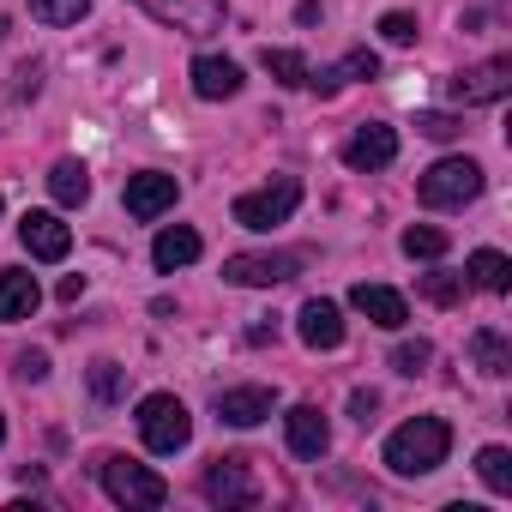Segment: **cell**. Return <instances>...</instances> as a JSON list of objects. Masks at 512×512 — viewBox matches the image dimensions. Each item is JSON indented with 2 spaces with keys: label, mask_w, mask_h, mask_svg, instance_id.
Returning a JSON list of instances; mask_svg holds the SVG:
<instances>
[{
  "label": "cell",
  "mask_w": 512,
  "mask_h": 512,
  "mask_svg": "<svg viewBox=\"0 0 512 512\" xmlns=\"http://www.w3.org/2000/svg\"><path fill=\"white\" fill-rule=\"evenodd\" d=\"M446 452H452V428L440 416H416V422L392 428V440H386V464L398 476H428L446 464Z\"/></svg>",
  "instance_id": "cell-1"
},
{
  "label": "cell",
  "mask_w": 512,
  "mask_h": 512,
  "mask_svg": "<svg viewBox=\"0 0 512 512\" xmlns=\"http://www.w3.org/2000/svg\"><path fill=\"white\" fill-rule=\"evenodd\" d=\"M482 193V169L470 157H440L422 181H416V199L434 205V211H452V205H470Z\"/></svg>",
  "instance_id": "cell-2"
},
{
  "label": "cell",
  "mask_w": 512,
  "mask_h": 512,
  "mask_svg": "<svg viewBox=\"0 0 512 512\" xmlns=\"http://www.w3.org/2000/svg\"><path fill=\"white\" fill-rule=\"evenodd\" d=\"M139 440H145L151 452H181V446L193 440L187 404H181L175 392H151V398L139 404Z\"/></svg>",
  "instance_id": "cell-3"
},
{
  "label": "cell",
  "mask_w": 512,
  "mask_h": 512,
  "mask_svg": "<svg viewBox=\"0 0 512 512\" xmlns=\"http://www.w3.org/2000/svg\"><path fill=\"white\" fill-rule=\"evenodd\" d=\"M97 476H103V494L121 500V506H163V500H169V482H163L157 470L133 464V458H103Z\"/></svg>",
  "instance_id": "cell-4"
},
{
  "label": "cell",
  "mask_w": 512,
  "mask_h": 512,
  "mask_svg": "<svg viewBox=\"0 0 512 512\" xmlns=\"http://www.w3.org/2000/svg\"><path fill=\"white\" fill-rule=\"evenodd\" d=\"M302 205V181H272V187H260V193H241L235 199V223L241 229H278V223H290V211Z\"/></svg>",
  "instance_id": "cell-5"
},
{
  "label": "cell",
  "mask_w": 512,
  "mask_h": 512,
  "mask_svg": "<svg viewBox=\"0 0 512 512\" xmlns=\"http://www.w3.org/2000/svg\"><path fill=\"white\" fill-rule=\"evenodd\" d=\"M296 272H302V253H229L223 260V278L241 290H272Z\"/></svg>",
  "instance_id": "cell-6"
},
{
  "label": "cell",
  "mask_w": 512,
  "mask_h": 512,
  "mask_svg": "<svg viewBox=\"0 0 512 512\" xmlns=\"http://www.w3.org/2000/svg\"><path fill=\"white\" fill-rule=\"evenodd\" d=\"M139 7L157 19V25H169V31H187V37H211V31H223V0H139Z\"/></svg>",
  "instance_id": "cell-7"
},
{
  "label": "cell",
  "mask_w": 512,
  "mask_h": 512,
  "mask_svg": "<svg viewBox=\"0 0 512 512\" xmlns=\"http://www.w3.org/2000/svg\"><path fill=\"white\" fill-rule=\"evenodd\" d=\"M512 91V61L506 55H494V61H482V67H464L458 79H452V97L470 109V103H500Z\"/></svg>",
  "instance_id": "cell-8"
},
{
  "label": "cell",
  "mask_w": 512,
  "mask_h": 512,
  "mask_svg": "<svg viewBox=\"0 0 512 512\" xmlns=\"http://www.w3.org/2000/svg\"><path fill=\"white\" fill-rule=\"evenodd\" d=\"M272 410H278L272 386H229V392H217V422H229V428H253Z\"/></svg>",
  "instance_id": "cell-9"
},
{
  "label": "cell",
  "mask_w": 512,
  "mask_h": 512,
  "mask_svg": "<svg viewBox=\"0 0 512 512\" xmlns=\"http://www.w3.org/2000/svg\"><path fill=\"white\" fill-rule=\"evenodd\" d=\"M205 500H217V506H247V500H260V488H253V476H247V458H211V470H205Z\"/></svg>",
  "instance_id": "cell-10"
},
{
  "label": "cell",
  "mask_w": 512,
  "mask_h": 512,
  "mask_svg": "<svg viewBox=\"0 0 512 512\" xmlns=\"http://www.w3.org/2000/svg\"><path fill=\"white\" fill-rule=\"evenodd\" d=\"M19 235H25V247H31V260H67V247H73V229L55 217V211H25V223H19Z\"/></svg>",
  "instance_id": "cell-11"
},
{
  "label": "cell",
  "mask_w": 512,
  "mask_h": 512,
  "mask_svg": "<svg viewBox=\"0 0 512 512\" xmlns=\"http://www.w3.org/2000/svg\"><path fill=\"white\" fill-rule=\"evenodd\" d=\"M392 157H398V133L380 127V121H362V127L350 133V145H344V163H350V169H386Z\"/></svg>",
  "instance_id": "cell-12"
},
{
  "label": "cell",
  "mask_w": 512,
  "mask_h": 512,
  "mask_svg": "<svg viewBox=\"0 0 512 512\" xmlns=\"http://www.w3.org/2000/svg\"><path fill=\"white\" fill-rule=\"evenodd\" d=\"M169 205H175V175H157V169H145V175H127V211H133L139 223L163 217Z\"/></svg>",
  "instance_id": "cell-13"
},
{
  "label": "cell",
  "mask_w": 512,
  "mask_h": 512,
  "mask_svg": "<svg viewBox=\"0 0 512 512\" xmlns=\"http://www.w3.org/2000/svg\"><path fill=\"white\" fill-rule=\"evenodd\" d=\"M284 434H290V452L296 458H326V446H332V428H326V416L314 404H296L284 416Z\"/></svg>",
  "instance_id": "cell-14"
},
{
  "label": "cell",
  "mask_w": 512,
  "mask_h": 512,
  "mask_svg": "<svg viewBox=\"0 0 512 512\" xmlns=\"http://www.w3.org/2000/svg\"><path fill=\"white\" fill-rule=\"evenodd\" d=\"M350 308H356V314H368V320H374V326H386V332H398V326L410 320L404 296H398V290H386V284H356V290H350Z\"/></svg>",
  "instance_id": "cell-15"
},
{
  "label": "cell",
  "mask_w": 512,
  "mask_h": 512,
  "mask_svg": "<svg viewBox=\"0 0 512 512\" xmlns=\"http://www.w3.org/2000/svg\"><path fill=\"white\" fill-rule=\"evenodd\" d=\"M380 73V55L374 49H350L338 67H326V73H308V85L320 91V97H338L344 85H356V79H374Z\"/></svg>",
  "instance_id": "cell-16"
},
{
  "label": "cell",
  "mask_w": 512,
  "mask_h": 512,
  "mask_svg": "<svg viewBox=\"0 0 512 512\" xmlns=\"http://www.w3.org/2000/svg\"><path fill=\"white\" fill-rule=\"evenodd\" d=\"M193 91H199L205 103H223V97L241 91V67H235L229 55H199V61H193Z\"/></svg>",
  "instance_id": "cell-17"
},
{
  "label": "cell",
  "mask_w": 512,
  "mask_h": 512,
  "mask_svg": "<svg viewBox=\"0 0 512 512\" xmlns=\"http://www.w3.org/2000/svg\"><path fill=\"white\" fill-rule=\"evenodd\" d=\"M302 344H308V350H338V344H344V314H338V302H308V308H302Z\"/></svg>",
  "instance_id": "cell-18"
},
{
  "label": "cell",
  "mask_w": 512,
  "mask_h": 512,
  "mask_svg": "<svg viewBox=\"0 0 512 512\" xmlns=\"http://www.w3.org/2000/svg\"><path fill=\"white\" fill-rule=\"evenodd\" d=\"M37 302H43V290H37V278L31 272H0V320H31L37 314Z\"/></svg>",
  "instance_id": "cell-19"
},
{
  "label": "cell",
  "mask_w": 512,
  "mask_h": 512,
  "mask_svg": "<svg viewBox=\"0 0 512 512\" xmlns=\"http://www.w3.org/2000/svg\"><path fill=\"white\" fill-rule=\"evenodd\" d=\"M464 284H476V290H488V296H506V290H512V266H506V253L476 247V253H470V266H464Z\"/></svg>",
  "instance_id": "cell-20"
},
{
  "label": "cell",
  "mask_w": 512,
  "mask_h": 512,
  "mask_svg": "<svg viewBox=\"0 0 512 512\" xmlns=\"http://www.w3.org/2000/svg\"><path fill=\"white\" fill-rule=\"evenodd\" d=\"M151 260H157V272H175V266H193L199 260V235L193 229H163L157 241H151Z\"/></svg>",
  "instance_id": "cell-21"
},
{
  "label": "cell",
  "mask_w": 512,
  "mask_h": 512,
  "mask_svg": "<svg viewBox=\"0 0 512 512\" xmlns=\"http://www.w3.org/2000/svg\"><path fill=\"white\" fill-rule=\"evenodd\" d=\"M49 193H55V205H85L91 199V175H85V163H55L49 169Z\"/></svg>",
  "instance_id": "cell-22"
},
{
  "label": "cell",
  "mask_w": 512,
  "mask_h": 512,
  "mask_svg": "<svg viewBox=\"0 0 512 512\" xmlns=\"http://www.w3.org/2000/svg\"><path fill=\"white\" fill-rule=\"evenodd\" d=\"M470 362H476L482 374H494V380H500V374L512 368V344H506V338H500L494 326H482V332L470 338Z\"/></svg>",
  "instance_id": "cell-23"
},
{
  "label": "cell",
  "mask_w": 512,
  "mask_h": 512,
  "mask_svg": "<svg viewBox=\"0 0 512 512\" xmlns=\"http://www.w3.org/2000/svg\"><path fill=\"white\" fill-rule=\"evenodd\" d=\"M476 476H482L494 494H512V452H506V446H482V452H476Z\"/></svg>",
  "instance_id": "cell-24"
},
{
  "label": "cell",
  "mask_w": 512,
  "mask_h": 512,
  "mask_svg": "<svg viewBox=\"0 0 512 512\" xmlns=\"http://www.w3.org/2000/svg\"><path fill=\"white\" fill-rule=\"evenodd\" d=\"M260 61H266V73H272L278 85H308V61H302L296 49H266Z\"/></svg>",
  "instance_id": "cell-25"
},
{
  "label": "cell",
  "mask_w": 512,
  "mask_h": 512,
  "mask_svg": "<svg viewBox=\"0 0 512 512\" xmlns=\"http://www.w3.org/2000/svg\"><path fill=\"white\" fill-rule=\"evenodd\" d=\"M404 253H410V260H440V253H446V229L410 223V229H404Z\"/></svg>",
  "instance_id": "cell-26"
},
{
  "label": "cell",
  "mask_w": 512,
  "mask_h": 512,
  "mask_svg": "<svg viewBox=\"0 0 512 512\" xmlns=\"http://www.w3.org/2000/svg\"><path fill=\"white\" fill-rule=\"evenodd\" d=\"M121 386H127V368H121V362H91V398H97V404H115Z\"/></svg>",
  "instance_id": "cell-27"
},
{
  "label": "cell",
  "mask_w": 512,
  "mask_h": 512,
  "mask_svg": "<svg viewBox=\"0 0 512 512\" xmlns=\"http://www.w3.org/2000/svg\"><path fill=\"white\" fill-rule=\"evenodd\" d=\"M31 13H37L43 25H79V19L91 13V0H31Z\"/></svg>",
  "instance_id": "cell-28"
},
{
  "label": "cell",
  "mask_w": 512,
  "mask_h": 512,
  "mask_svg": "<svg viewBox=\"0 0 512 512\" xmlns=\"http://www.w3.org/2000/svg\"><path fill=\"white\" fill-rule=\"evenodd\" d=\"M422 296L440 302V308H452V302L464 296V272H428V278H422Z\"/></svg>",
  "instance_id": "cell-29"
},
{
  "label": "cell",
  "mask_w": 512,
  "mask_h": 512,
  "mask_svg": "<svg viewBox=\"0 0 512 512\" xmlns=\"http://www.w3.org/2000/svg\"><path fill=\"white\" fill-rule=\"evenodd\" d=\"M380 37H386L392 49H404V43H416V19H410V13H386V19H380Z\"/></svg>",
  "instance_id": "cell-30"
},
{
  "label": "cell",
  "mask_w": 512,
  "mask_h": 512,
  "mask_svg": "<svg viewBox=\"0 0 512 512\" xmlns=\"http://www.w3.org/2000/svg\"><path fill=\"white\" fill-rule=\"evenodd\" d=\"M416 133L446 145V139H458V133H464V121H452V115H416Z\"/></svg>",
  "instance_id": "cell-31"
},
{
  "label": "cell",
  "mask_w": 512,
  "mask_h": 512,
  "mask_svg": "<svg viewBox=\"0 0 512 512\" xmlns=\"http://www.w3.org/2000/svg\"><path fill=\"white\" fill-rule=\"evenodd\" d=\"M428 356H434V350L416 338V344H398V350H392V368H398V374H422V368H428Z\"/></svg>",
  "instance_id": "cell-32"
},
{
  "label": "cell",
  "mask_w": 512,
  "mask_h": 512,
  "mask_svg": "<svg viewBox=\"0 0 512 512\" xmlns=\"http://www.w3.org/2000/svg\"><path fill=\"white\" fill-rule=\"evenodd\" d=\"M374 410H380V392H350V416H356L362 428L374 422Z\"/></svg>",
  "instance_id": "cell-33"
},
{
  "label": "cell",
  "mask_w": 512,
  "mask_h": 512,
  "mask_svg": "<svg viewBox=\"0 0 512 512\" xmlns=\"http://www.w3.org/2000/svg\"><path fill=\"white\" fill-rule=\"evenodd\" d=\"M43 374H49V356L43 350H25L19 356V380H43Z\"/></svg>",
  "instance_id": "cell-34"
},
{
  "label": "cell",
  "mask_w": 512,
  "mask_h": 512,
  "mask_svg": "<svg viewBox=\"0 0 512 512\" xmlns=\"http://www.w3.org/2000/svg\"><path fill=\"white\" fill-rule=\"evenodd\" d=\"M79 296H85V278H79V272H73V278H61V302H79Z\"/></svg>",
  "instance_id": "cell-35"
},
{
  "label": "cell",
  "mask_w": 512,
  "mask_h": 512,
  "mask_svg": "<svg viewBox=\"0 0 512 512\" xmlns=\"http://www.w3.org/2000/svg\"><path fill=\"white\" fill-rule=\"evenodd\" d=\"M0 37H7V19H0Z\"/></svg>",
  "instance_id": "cell-36"
},
{
  "label": "cell",
  "mask_w": 512,
  "mask_h": 512,
  "mask_svg": "<svg viewBox=\"0 0 512 512\" xmlns=\"http://www.w3.org/2000/svg\"><path fill=\"white\" fill-rule=\"evenodd\" d=\"M0 440H7V422H0Z\"/></svg>",
  "instance_id": "cell-37"
}]
</instances>
